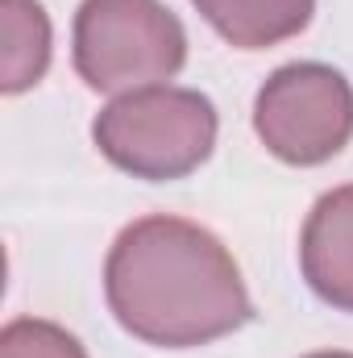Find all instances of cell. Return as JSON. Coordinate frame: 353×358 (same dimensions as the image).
Instances as JSON below:
<instances>
[{
  "instance_id": "obj_1",
  "label": "cell",
  "mask_w": 353,
  "mask_h": 358,
  "mask_svg": "<svg viewBox=\"0 0 353 358\" xmlns=\"http://www.w3.org/2000/svg\"><path fill=\"white\" fill-rule=\"evenodd\" d=\"M104 300L117 325L158 350H195L254 321V300L229 246L187 217L125 225L104 259Z\"/></svg>"
},
{
  "instance_id": "obj_2",
  "label": "cell",
  "mask_w": 353,
  "mask_h": 358,
  "mask_svg": "<svg viewBox=\"0 0 353 358\" xmlns=\"http://www.w3.org/2000/svg\"><path fill=\"white\" fill-rule=\"evenodd\" d=\"M216 104L195 88H137L112 96L91 121L96 150L125 176L171 183L200 171L216 146Z\"/></svg>"
},
{
  "instance_id": "obj_3",
  "label": "cell",
  "mask_w": 353,
  "mask_h": 358,
  "mask_svg": "<svg viewBox=\"0 0 353 358\" xmlns=\"http://www.w3.org/2000/svg\"><path fill=\"white\" fill-rule=\"evenodd\" d=\"M71 59L91 92L125 96L175 80L187 63V34L163 0H84Z\"/></svg>"
},
{
  "instance_id": "obj_4",
  "label": "cell",
  "mask_w": 353,
  "mask_h": 358,
  "mask_svg": "<svg viewBox=\"0 0 353 358\" xmlns=\"http://www.w3.org/2000/svg\"><path fill=\"white\" fill-rule=\"evenodd\" d=\"M254 134L287 167H320L353 138V88L329 63H287L254 100Z\"/></svg>"
},
{
  "instance_id": "obj_5",
  "label": "cell",
  "mask_w": 353,
  "mask_h": 358,
  "mask_svg": "<svg viewBox=\"0 0 353 358\" xmlns=\"http://www.w3.org/2000/svg\"><path fill=\"white\" fill-rule=\"evenodd\" d=\"M299 271L337 313H353V183L324 192L299 234Z\"/></svg>"
},
{
  "instance_id": "obj_6",
  "label": "cell",
  "mask_w": 353,
  "mask_h": 358,
  "mask_svg": "<svg viewBox=\"0 0 353 358\" xmlns=\"http://www.w3.org/2000/svg\"><path fill=\"white\" fill-rule=\"evenodd\" d=\"M200 17L237 50H270L312 25L316 0H191Z\"/></svg>"
},
{
  "instance_id": "obj_7",
  "label": "cell",
  "mask_w": 353,
  "mask_h": 358,
  "mask_svg": "<svg viewBox=\"0 0 353 358\" xmlns=\"http://www.w3.org/2000/svg\"><path fill=\"white\" fill-rule=\"evenodd\" d=\"M0 92L21 96L50 67V17L38 0H0Z\"/></svg>"
},
{
  "instance_id": "obj_8",
  "label": "cell",
  "mask_w": 353,
  "mask_h": 358,
  "mask_svg": "<svg viewBox=\"0 0 353 358\" xmlns=\"http://www.w3.org/2000/svg\"><path fill=\"white\" fill-rule=\"evenodd\" d=\"M0 358H88V350L54 321L17 317L0 329Z\"/></svg>"
},
{
  "instance_id": "obj_9",
  "label": "cell",
  "mask_w": 353,
  "mask_h": 358,
  "mask_svg": "<svg viewBox=\"0 0 353 358\" xmlns=\"http://www.w3.org/2000/svg\"><path fill=\"white\" fill-rule=\"evenodd\" d=\"M303 358H353V355H345V350H320V355H303Z\"/></svg>"
}]
</instances>
